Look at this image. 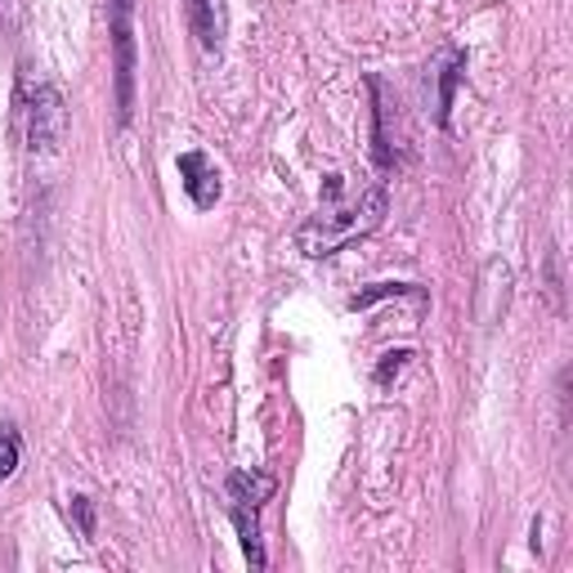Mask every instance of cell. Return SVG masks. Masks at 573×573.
Wrapping results in <instances>:
<instances>
[{
	"label": "cell",
	"instance_id": "obj_12",
	"mask_svg": "<svg viewBox=\"0 0 573 573\" xmlns=\"http://www.w3.org/2000/svg\"><path fill=\"white\" fill-rule=\"evenodd\" d=\"M412 358V349H390V354H381V368H377V381L386 386L394 372H403V364Z\"/></svg>",
	"mask_w": 573,
	"mask_h": 573
},
{
	"label": "cell",
	"instance_id": "obj_5",
	"mask_svg": "<svg viewBox=\"0 0 573 573\" xmlns=\"http://www.w3.org/2000/svg\"><path fill=\"white\" fill-rule=\"evenodd\" d=\"M184 19L188 32L206 54H220L229 36V0H184Z\"/></svg>",
	"mask_w": 573,
	"mask_h": 573
},
{
	"label": "cell",
	"instance_id": "obj_2",
	"mask_svg": "<svg viewBox=\"0 0 573 573\" xmlns=\"http://www.w3.org/2000/svg\"><path fill=\"white\" fill-rule=\"evenodd\" d=\"M108 36L117 72V126L134 117V0H108Z\"/></svg>",
	"mask_w": 573,
	"mask_h": 573
},
{
	"label": "cell",
	"instance_id": "obj_10",
	"mask_svg": "<svg viewBox=\"0 0 573 573\" xmlns=\"http://www.w3.org/2000/svg\"><path fill=\"white\" fill-rule=\"evenodd\" d=\"M19 471V430L0 425V479H10Z\"/></svg>",
	"mask_w": 573,
	"mask_h": 573
},
{
	"label": "cell",
	"instance_id": "obj_3",
	"mask_svg": "<svg viewBox=\"0 0 573 573\" xmlns=\"http://www.w3.org/2000/svg\"><path fill=\"white\" fill-rule=\"evenodd\" d=\"M63 134H67V104H63L58 86H36L32 99H28V143H32V153H41V158L58 153Z\"/></svg>",
	"mask_w": 573,
	"mask_h": 573
},
{
	"label": "cell",
	"instance_id": "obj_1",
	"mask_svg": "<svg viewBox=\"0 0 573 573\" xmlns=\"http://www.w3.org/2000/svg\"><path fill=\"white\" fill-rule=\"evenodd\" d=\"M340 188H345V180H340V175H327L318 215H310V220L296 229L301 256L327 260V256L345 251L349 242H358V238H368V234L381 229L386 210H390V188H386V180H377L372 188H364V193L349 197V202H340Z\"/></svg>",
	"mask_w": 573,
	"mask_h": 573
},
{
	"label": "cell",
	"instance_id": "obj_8",
	"mask_svg": "<svg viewBox=\"0 0 573 573\" xmlns=\"http://www.w3.org/2000/svg\"><path fill=\"white\" fill-rule=\"evenodd\" d=\"M260 507H238V501H229V520L238 529V542H242V555L251 569H264L269 555H264V538H260V520H256Z\"/></svg>",
	"mask_w": 573,
	"mask_h": 573
},
{
	"label": "cell",
	"instance_id": "obj_9",
	"mask_svg": "<svg viewBox=\"0 0 573 573\" xmlns=\"http://www.w3.org/2000/svg\"><path fill=\"white\" fill-rule=\"evenodd\" d=\"M386 296H417V301H425L412 282H377V286H368V292H358V296L349 301V310H368V305H377V301H386Z\"/></svg>",
	"mask_w": 573,
	"mask_h": 573
},
{
	"label": "cell",
	"instance_id": "obj_11",
	"mask_svg": "<svg viewBox=\"0 0 573 573\" xmlns=\"http://www.w3.org/2000/svg\"><path fill=\"white\" fill-rule=\"evenodd\" d=\"M67 520L77 525L82 538H95V501L90 497H72L67 501Z\"/></svg>",
	"mask_w": 573,
	"mask_h": 573
},
{
	"label": "cell",
	"instance_id": "obj_7",
	"mask_svg": "<svg viewBox=\"0 0 573 573\" xmlns=\"http://www.w3.org/2000/svg\"><path fill=\"white\" fill-rule=\"evenodd\" d=\"M273 493H278V479L264 471H234L225 479V497L238 501V507H264Z\"/></svg>",
	"mask_w": 573,
	"mask_h": 573
},
{
	"label": "cell",
	"instance_id": "obj_6",
	"mask_svg": "<svg viewBox=\"0 0 573 573\" xmlns=\"http://www.w3.org/2000/svg\"><path fill=\"white\" fill-rule=\"evenodd\" d=\"M435 72H440V108H435V121H440V126H448V112H453V90H457V82L466 77V50L444 45V50L435 54Z\"/></svg>",
	"mask_w": 573,
	"mask_h": 573
},
{
	"label": "cell",
	"instance_id": "obj_4",
	"mask_svg": "<svg viewBox=\"0 0 573 573\" xmlns=\"http://www.w3.org/2000/svg\"><path fill=\"white\" fill-rule=\"evenodd\" d=\"M175 166H180V184H184V193H188V202L197 206V210H210L215 202H220V193H225V184H220V171H215V162L206 158V153H180L175 158Z\"/></svg>",
	"mask_w": 573,
	"mask_h": 573
}]
</instances>
